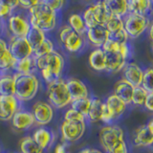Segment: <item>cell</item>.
<instances>
[{
    "mask_svg": "<svg viewBox=\"0 0 153 153\" xmlns=\"http://www.w3.org/2000/svg\"><path fill=\"white\" fill-rule=\"evenodd\" d=\"M36 65L41 72V76L46 82L60 79L64 67V59L56 51H53L39 57H35Z\"/></svg>",
    "mask_w": 153,
    "mask_h": 153,
    "instance_id": "cell-1",
    "label": "cell"
},
{
    "mask_svg": "<svg viewBox=\"0 0 153 153\" xmlns=\"http://www.w3.org/2000/svg\"><path fill=\"white\" fill-rule=\"evenodd\" d=\"M30 22L32 27L41 30L42 32H50L56 27V16L46 1H37L36 5L29 9Z\"/></svg>",
    "mask_w": 153,
    "mask_h": 153,
    "instance_id": "cell-2",
    "label": "cell"
},
{
    "mask_svg": "<svg viewBox=\"0 0 153 153\" xmlns=\"http://www.w3.org/2000/svg\"><path fill=\"white\" fill-rule=\"evenodd\" d=\"M100 142L106 153H128L123 131L118 126H103L100 131Z\"/></svg>",
    "mask_w": 153,
    "mask_h": 153,
    "instance_id": "cell-3",
    "label": "cell"
},
{
    "mask_svg": "<svg viewBox=\"0 0 153 153\" xmlns=\"http://www.w3.org/2000/svg\"><path fill=\"white\" fill-rule=\"evenodd\" d=\"M14 79V97L20 102H28L35 98L39 83L38 79L33 74H17L13 76Z\"/></svg>",
    "mask_w": 153,
    "mask_h": 153,
    "instance_id": "cell-4",
    "label": "cell"
},
{
    "mask_svg": "<svg viewBox=\"0 0 153 153\" xmlns=\"http://www.w3.org/2000/svg\"><path fill=\"white\" fill-rule=\"evenodd\" d=\"M47 96L51 106L56 108H63L72 102L66 81L61 78L48 83Z\"/></svg>",
    "mask_w": 153,
    "mask_h": 153,
    "instance_id": "cell-5",
    "label": "cell"
},
{
    "mask_svg": "<svg viewBox=\"0 0 153 153\" xmlns=\"http://www.w3.org/2000/svg\"><path fill=\"white\" fill-rule=\"evenodd\" d=\"M111 16L112 14L110 13L105 2L100 1L92 4L86 9L82 19L87 29H89L97 25H105Z\"/></svg>",
    "mask_w": 153,
    "mask_h": 153,
    "instance_id": "cell-6",
    "label": "cell"
},
{
    "mask_svg": "<svg viewBox=\"0 0 153 153\" xmlns=\"http://www.w3.org/2000/svg\"><path fill=\"white\" fill-rule=\"evenodd\" d=\"M123 21V29L128 37L137 38L149 26V20L146 16L135 13H127Z\"/></svg>",
    "mask_w": 153,
    "mask_h": 153,
    "instance_id": "cell-7",
    "label": "cell"
},
{
    "mask_svg": "<svg viewBox=\"0 0 153 153\" xmlns=\"http://www.w3.org/2000/svg\"><path fill=\"white\" fill-rule=\"evenodd\" d=\"M59 40L63 44L64 48L71 53L79 52L83 46V37L74 32L69 25H64L59 30Z\"/></svg>",
    "mask_w": 153,
    "mask_h": 153,
    "instance_id": "cell-8",
    "label": "cell"
},
{
    "mask_svg": "<svg viewBox=\"0 0 153 153\" xmlns=\"http://www.w3.org/2000/svg\"><path fill=\"white\" fill-rule=\"evenodd\" d=\"M85 128V121H63L60 127L62 138L66 142H76L83 136Z\"/></svg>",
    "mask_w": 153,
    "mask_h": 153,
    "instance_id": "cell-9",
    "label": "cell"
},
{
    "mask_svg": "<svg viewBox=\"0 0 153 153\" xmlns=\"http://www.w3.org/2000/svg\"><path fill=\"white\" fill-rule=\"evenodd\" d=\"M8 48L16 61L27 59V57L33 56V48L26 39V37H12Z\"/></svg>",
    "mask_w": 153,
    "mask_h": 153,
    "instance_id": "cell-10",
    "label": "cell"
},
{
    "mask_svg": "<svg viewBox=\"0 0 153 153\" xmlns=\"http://www.w3.org/2000/svg\"><path fill=\"white\" fill-rule=\"evenodd\" d=\"M109 33V38L118 43H126L128 40V36L123 29V21L121 17L111 16L105 24Z\"/></svg>",
    "mask_w": 153,
    "mask_h": 153,
    "instance_id": "cell-11",
    "label": "cell"
},
{
    "mask_svg": "<svg viewBox=\"0 0 153 153\" xmlns=\"http://www.w3.org/2000/svg\"><path fill=\"white\" fill-rule=\"evenodd\" d=\"M32 114L36 123L40 126H45L52 122L54 117V110L48 102L38 100L33 105Z\"/></svg>",
    "mask_w": 153,
    "mask_h": 153,
    "instance_id": "cell-12",
    "label": "cell"
},
{
    "mask_svg": "<svg viewBox=\"0 0 153 153\" xmlns=\"http://www.w3.org/2000/svg\"><path fill=\"white\" fill-rule=\"evenodd\" d=\"M8 26L13 37H26L31 29V24L29 20L18 14L10 16Z\"/></svg>",
    "mask_w": 153,
    "mask_h": 153,
    "instance_id": "cell-13",
    "label": "cell"
},
{
    "mask_svg": "<svg viewBox=\"0 0 153 153\" xmlns=\"http://www.w3.org/2000/svg\"><path fill=\"white\" fill-rule=\"evenodd\" d=\"M18 100L14 96H0V120L10 121L18 111Z\"/></svg>",
    "mask_w": 153,
    "mask_h": 153,
    "instance_id": "cell-14",
    "label": "cell"
},
{
    "mask_svg": "<svg viewBox=\"0 0 153 153\" xmlns=\"http://www.w3.org/2000/svg\"><path fill=\"white\" fill-rule=\"evenodd\" d=\"M153 143V121L138 127L134 136V143L137 146H149Z\"/></svg>",
    "mask_w": 153,
    "mask_h": 153,
    "instance_id": "cell-15",
    "label": "cell"
},
{
    "mask_svg": "<svg viewBox=\"0 0 153 153\" xmlns=\"http://www.w3.org/2000/svg\"><path fill=\"white\" fill-rule=\"evenodd\" d=\"M86 36H87L88 40L93 46L100 48L103 43L109 38V33L105 25H97L87 29Z\"/></svg>",
    "mask_w": 153,
    "mask_h": 153,
    "instance_id": "cell-16",
    "label": "cell"
},
{
    "mask_svg": "<svg viewBox=\"0 0 153 153\" xmlns=\"http://www.w3.org/2000/svg\"><path fill=\"white\" fill-rule=\"evenodd\" d=\"M123 76L124 79L128 81L133 87H139L142 84L143 72L138 64L130 62L126 63L123 67Z\"/></svg>",
    "mask_w": 153,
    "mask_h": 153,
    "instance_id": "cell-17",
    "label": "cell"
},
{
    "mask_svg": "<svg viewBox=\"0 0 153 153\" xmlns=\"http://www.w3.org/2000/svg\"><path fill=\"white\" fill-rule=\"evenodd\" d=\"M66 85L72 100L88 98V88L80 79H70L66 81Z\"/></svg>",
    "mask_w": 153,
    "mask_h": 153,
    "instance_id": "cell-18",
    "label": "cell"
},
{
    "mask_svg": "<svg viewBox=\"0 0 153 153\" xmlns=\"http://www.w3.org/2000/svg\"><path fill=\"white\" fill-rule=\"evenodd\" d=\"M35 119L31 112L17 111L12 118V124L16 130H27L35 123Z\"/></svg>",
    "mask_w": 153,
    "mask_h": 153,
    "instance_id": "cell-19",
    "label": "cell"
},
{
    "mask_svg": "<svg viewBox=\"0 0 153 153\" xmlns=\"http://www.w3.org/2000/svg\"><path fill=\"white\" fill-rule=\"evenodd\" d=\"M133 90V86L124 79H122L115 83L114 95L117 96L119 99H121L126 104H128L131 102Z\"/></svg>",
    "mask_w": 153,
    "mask_h": 153,
    "instance_id": "cell-20",
    "label": "cell"
},
{
    "mask_svg": "<svg viewBox=\"0 0 153 153\" xmlns=\"http://www.w3.org/2000/svg\"><path fill=\"white\" fill-rule=\"evenodd\" d=\"M104 104L114 121L121 117L126 109V104L114 94L109 96Z\"/></svg>",
    "mask_w": 153,
    "mask_h": 153,
    "instance_id": "cell-21",
    "label": "cell"
},
{
    "mask_svg": "<svg viewBox=\"0 0 153 153\" xmlns=\"http://www.w3.org/2000/svg\"><path fill=\"white\" fill-rule=\"evenodd\" d=\"M126 60L119 53H105V70L109 72H117L123 69Z\"/></svg>",
    "mask_w": 153,
    "mask_h": 153,
    "instance_id": "cell-22",
    "label": "cell"
},
{
    "mask_svg": "<svg viewBox=\"0 0 153 153\" xmlns=\"http://www.w3.org/2000/svg\"><path fill=\"white\" fill-rule=\"evenodd\" d=\"M32 138L36 143V145L38 146H40L42 149H45V148H47L53 143L55 137L50 129L41 127L35 131Z\"/></svg>",
    "mask_w": 153,
    "mask_h": 153,
    "instance_id": "cell-23",
    "label": "cell"
},
{
    "mask_svg": "<svg viewBox=\"0 0 153 153\" xmlns=\"http://www.w3.org/2000/svg\"><path fill=\"white\" fill-rule=\"evenodd\" d=\"M14 63L16 60L9 51L7 42L0 38V70L13 69Z\"/></svg>",
    "mask_w": 153,
    "mask_h": 153,
    "instance_id": "cell-24",
    "label": "cell"
},
{
    "mask_svg": "<svg viewBox=\"0 0 153 153\" xmlns=\"http://www.w3.org/2000/svg\"><path fill=\"white\" fill-rule=\"evenodd\" d=\"M88 61L92 69L96 71L105 70V53L100 48H97L90 53Z\"/></svg>",
    "mask_w": 153,
    "mask_h": 153,
    "instance_id": "cell-25",
    "label": "cell"
},
{
    "mask_svg": "<svg viewBox=\"0 0 153 153\" xmlns=\"http://www.w3.org/2000/svg\"><path fill=\"white\" fill-rule=\"evenodd\" d=\"M104 2L113 16L122 18L123 16H126L128 13L126 0H107Z\"/></svg>",
    "mask_w": 153,
    "mask_h": 153,
    "instance_id": "cell-26",
    "label": "cell"
},
{
    "mask_svg": "<svg viewBox=\"0 0 153 153\" xmlns=\"http://www.w3.org/2000/svg\"><path fill=\"white\" fill-rule=\"evenodd\" d=\"M36 59L33 56L27 59H24L21 60L16 61V63L13 65V68L16 71L17 74H33V72L36 69Z\"/></svg>",
    "mask_w": 153,
    "mask_h": 153,
    "instance_id": "cell-27",
    "label": "cell"
},
{
    "mask_svg": "<svg viewBox=\"0 0 153 153\" xmlns=\"http://www.w3.org/2000/svg\"><path fill=\"white\" fill-rule=\"evenodd\" d=\"M151 7V1L149 0H130L127 1L128 13H135L146 16L148 9Z\"/></svg>",
    "mask_w": 153,
    "mask_h": 153,
    "instance_id": "cell-28",
    "label": "cell"
},
{
    "mask_svg": "<svg viewBox=\"0 0 153 153\" xmlns=\"http://www.w3.org/2000/svg\"><path fill=\"white\" fill-rule=\"evenodd\" d=\"M103 102L100 99H94L91 100V105L87 118L91 123H97L102 119Z\"/></svg>",
    "mask_w": 153,
    "mask_h": 153,
    "instance_id": "cell-29",
    "label": "cell"
},
{
    "mask_svg": "<svg viewBox=\"0 0 153 153\" xmlns=\"http://www.w3.org/2000/svg\"><path fill=\"white\" fill-rule=\"evenodd\" d=\"M0 96H14V79L13 76H0Z\"/></svg>",
    "mask_w": 153,
    "mask_h": 153,
    "instance_id": "cell-30",
    "label": "cell"
},
{
    "mask_svg": "<svg viewBox=\"0 0 153 153\" xmlns=\"http://www.w3.org/2000/svg\"><path fill=\"white\" fill-rule=\"evenodd\" d=\"M68 22H69V27L74 32L79 33V35L82 36L83 33H86V32H87V27H86L83 21L82 16H79V14L78 13L71 14L68 18Z\"/></svg>",
    "mask_w": 153,
    "mask_h": 153,
    "instance_id": "cell-31",
    "label": "cell"
},
{
    "mask_svg": "<svg viewBox=\"0 0 153 153\" xmlns=\"http://www.w3.org/2000/svg\"><path fill=\"white\" fill-rule=\"evenodd\" d=\"M19 148H20L21 153H43L42 148L38 146L30 136L22 139L19 143Z\"/></svg>",
    "mask_w": 153,
    "mask_h": 153,
    "instance_id": "cell-32",
    "label": "cell"
},
{
    "mask_svg": "<svg viewBox=\"0 0 153 153\" xmlns=\"http://www.w3.org/2000/svg\"><path fill=\"white\" fill-rule=\"evenodd\" d=\"M45 38H46V36H45L44 32H42L41 30H39V29L32 27V26H31V29H30V31H29L27 36H26V39L28 40L29 43H30L33 50L36 49V48L39 45Z\"/></svg>",
    "mask_w": 153,
    "mask_h": 153,
    "instance_id": "cell-33",
    "label": "cell"
},
{
    "mask_svg": "<svg viewBox=\"0 0 153 153\" xmlns=\"http://www.w3.org/2000/svg\"><path fill=\"white\" fill-rule=\"evenodd\" d=\"M91 100L89 97L88 98H84V99H79V100H72L71 105H72V109L76 110V112H79L81 114L84 118L87 117L88 112H89V108L91 105Z\"/></svg>",
    "mask_w": 153,
    "mask_h": 153,
    "instance_id": "cell-34",
    "label": "cell"
},
{
    "mask_svg": "<svg viewBox=\"0 0 153 153\" xmlns=\"http://www.w3.org/2000/svg\"><path fill=\"white\" fill-rule=\"evenodd\" d=\"M53 51H54V44H53V42L50 39H48V38H45L36 49L33 50V56L39 57L46 54H49V53Z\"/></svg>",
    "mask_w": 153,
    "mask_h": 153,
    "instance_id": "cell-35",
    "label": "cell"
},
{
    "mask_svg": "<svg viewBox=\"0 0 153 153\" xmlns=\"http://www.w3.org/2000/svg\"><path fill=\"white\" fill-rule=\"evenodd\" d=\"M147 94L148 92H146L142 86L134 87L132 98H131V102H133L135 105H143V102H145V100L147 97Z\"/></svg>",
    "mask_w": 153,
    "mask_h": 153,
    "instance_id": "cell-36",
    "label": "cell"
},
{
    "mask_svg": "<svg viewBox=\"0 0 153 153\" xmlns=\"http://www.w3.org/2000/svg\"><path fill=\"white\" fill-rule=\"evenodd\" d=\"M152 78H153V71L151 68H147L143 72L141 86L148 93H153L152 92Z\"/></svg>",
    "mask_w": 153,
    "mask_h": 153,
    "instance_id": "cell-37",
    "label": "cell"
},
{
    "mask_svg": "<svg viewBox=\"0 0 153 153\" xmlns=\"http://www.w3.org/2000/svg\"><path fill=\"white\" fill-rule=\"evenodd\" d=\"M119 47H120V43L108 38L102 44L100 49L104 53H119Z\"/></svg>",
    "mask_w": 153,
    "mask_h": 153,
    "instance_id": "cell-38",
    "label": "cell"
},
{
    "mask_svg": "<svg viewBox=\"0 0 153 153\" xmlns=\"http://www.w3.org/2000/svg\"><path fill=\"white\" fill-rule=\"evenodd\" d=\"M64 121H80L84 122L85 118L79 112H76L74 109H68L64 114Z\"/></svg>",
    "mask_w": 153,
    "mask_h": 153,
    "instance_id": "cell-39",
    "label": "cell"
},
{
    "mask_svg": "<svg viewBox=\"0 0 153 153\" xmlns=\"http://www.w3.org/2000/svg\"><path fill=\"white\" fill-rule=\"evenodd\" d=\"M12 12V8L10 6L9 1H2L0 0V17H6L10 16Z\"/></svg>",
    "mask_w": 153,
    "mask_h": 153,
    "instance_id": "cell-40",
    "label": "cell"
},
{
    "mask_svg": "<svg viewBox=\"0 0 153 153\" xmlns=\"http://www.w3.org/2000/svg\"><path fill=\"white\" fill-rule=\"evenodd\" d=\"M119 54L121 55L124 59H127L130 56V47H129L128 43H120L119 47Z\"/></svg>",
    "mask_w": 153,
    "mask_h": 153,
    "instance_id": "cell-41",
    "label": "cell"
},
{
    "mask_svg": "<svg viewBox=\"0 0 153 153\" xmlns=\"http://www.w3.org/2000/svg\"><path fill=\"white\" fill-rule=\"evenodd\" d=\"M100 121H102L105 123H112L114 121L113 118L111 117V115H110V113L108 112V110L104 103H103V107H102V119H100Z\"/></svg>",
    "mask_w": 153,
    "mask_h": 153,
    "instance_id": "cell-42",
    "label": "cell"
},
{
    "mask_svg": "<svg viewBox=\"0 0 153 153\" xmlns=\"http://www.w3.org/2000/svg\"><path fill=\"white\" fill-rule=\"evenodd\" d=\"M46 3L49 5V7L52 10H54L56 12V10H59L62 8V6H63V4H64V1H61V0H55V1H46Z\"/></svg>",
    "mask_w": 153,
    "mask_h": 153,
    "instance_id": "cell-43",
    "label": "cell"
},
{
    "mask_svg": "<svg viewBox=\"0 0 153 153\" xmlns=\"http://www.w3.org/2000/svg\"><path fill=\"white\" fill-rule=\"evenodd\" d=\"M152 102H153V93H148L145 102H143V105H145V107L149 110V111H152L153 110Z\"/></svg>",
    "mask_w": 153,
    "mask_h": 153,
    "instance_id": "cell-44",
    "label": "cell"
},
{
    "mask_svg": "<svg viewBox=\"0 0 153 153\" xmlns=\"http://www.w3.org/2000/svg\"><path fill=\"white\" fill-rule=\"evenodd\" d=\"M37 1H27V0H20L19 1V6H21L23 9H30L33 5H36Z\"/></svg>",
    "mask_w": 153,
    "mask_h": 153,
    "instance_id": "cell-45",
    "label": "cell"
},
{
    "mask_svg": "<svg viewBox=\"0 0 153 153\" xmlns=\"http://www.w3.org/2000/svg\"><path fill=\"white\" fill-rule=\"evenodd\" d=\"M55 153H66V148H65V145H57L55 148Z\"/></svg>",
    "mask_w": 153,
    "mask_h": 153,
    "instance_id": "cell-46",
    "label": "cell"
},
{
    "mask_svg": "<svg viewBox=\"0 0 153 153\" xmlns=\"http://www.w3.org/2000/svg\"><path fill=\"white\" fill-rule=\"evenodd\" d=\"M79 153H102V152L98 149H95V148H84Z\"/></svg>",
    "mask_w": 153,
    "mask_h": 153,
    "instance_id": "cell-47",
    "label": "cell"
},
{
    "mask_svg": "<svg viewBox=\"0 0 153 153\" xmlns=\"http://www.w3.org/2000/svg\"><path fill=\"white\" fill-rule=\"evenodd\" d=\"M0 31H1V23H0Z\"/></svg>",
    "mask_w": 153,
    "mask_h": 153,
    "instance_id": "cell-48",
    "label": "cell"
},
{
    "mask_svg": "<svg viewBox=\"0 0 153 153\" xmlns=\"http://www.w3.org/2000/svg\"><path fill=\"white\" fill-rule=\"evenodd\" d=\"M0 76H1V70H0Z\"/></svg>",
    "mask_w": 153,
    "mask_h": 153,
    "instance_id": "cell-49",
    "label": "cell"
}]
</instances>
